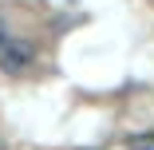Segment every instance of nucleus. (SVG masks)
<instances>
[{
    "instance_id": "obj_1",
    "label": "nucleus",
    "mask_w": 154,
    "mask_h": 150,
    "mask_svg": "<svg viewBox=\"0 0 154 150\" xmlns=\"http://www.w3.org/2000/svg\"><path fill=\"white\" fill-rule=\"evenodd\" d=\"M28 63H32V44H28V40H12V36H0V71L20 75V71H28Z\"/></svg>"
},
{
    "instance_id": "obj_2",
    "label": "nucleus",
    "mask_w": 154,
    "mask_h": 150,
    "mask_svg": "<svg viewBox=\"0 0 154 150\" xmlns=\"http://www.w3.org/2000/svg\"><path fill=\"white\" fill-rule=\"evenodd\" d=\"M127 146H131V150H154V134H131Z\"/></svg>"
}]
</instances>
